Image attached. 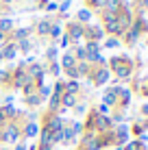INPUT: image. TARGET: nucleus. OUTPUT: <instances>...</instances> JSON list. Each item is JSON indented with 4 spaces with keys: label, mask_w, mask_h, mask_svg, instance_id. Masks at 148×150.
<instances>
[{
    "label": "nucleus",
    "mask_w": 148,
    "mask_h": 150,
    "mask_svg": "<svg viewBox=\"0 0 148 150\" xmlns=\"http://www.w3.org/2000/svg\"><path fill=\"white\" fill-rule=\"evenodd\" d=\"M146 46H148V35H146Z\"/></svg>",
    "instance_id": "51"
},
{
    "label": "nucleus",
    "mask_w": 148,
    "mask_h": 150,
    "mask_svg": "<svg viewBox=\"0 0 148 150\" xmlns=\"http://www.w3.org/2000/svg\"><path fill=\"white\" fill-rule=\"evenodd\" d=\"M59 57H61V50H59L55 44H48V46H46V50H44V63L59 61Z\"/></svg>",
    "instance_id": "20"
},
{
    "label": "nucleus",
    "mask_w": 148,
    "mask_h": 150,
    "mask_svg": "<svg viewBox=\"0 0 148 150\" xmlns=\"http://www.w3.org/2000/svg\"><path fill=\"white\" fill-rule=\"evenodd\" d=\"M50 26H52V15H42L33 22V35H37L39 41H46L48 44V33Z\"/></svg>",
    "instance_id": "6"
},
{
    "label": "nucleus",
    "mask_w": 148,
    "mask_h": 150,
    "mask_svg": "<svg viewBox=\"0 0 148 150\" xmlns=\"http://www.w3.org/2000/svg\"><path fill=\"white\" fill-rule=\"evenodd\" d=\"M87 81H89L94 87H105L107 83L111 81V72H109L107 65H91V68H89V74H87Z\"/></svg>",
    "instance_id": "4"
},
{
    "label": "nucleus",
    "mask_w": 148,
    "mask_h": 150,
    "mask_svg": "<svg viewBox=\"0 0 148 150\" xmlns=\"http://www.w3.org/2000/svg\"><path fill=\"white\" fill-rule=\"evenodd\" d=\"M146 148H148V146H144L140 139H133V137H131L129 142L122 146V150H146Z\"/></svg>",
    "instance_id": "28"
},
{
    "label": "nucleus",
    "mask_w": 148,
    "mask_h": 150,
    "mask_svg": "<svg viewBox=\"0 0 148 150\" xmlns=\"http://www.w3.org/2000/svg\"><path fill=\"white\" fill-rule=\"evenodd\" d=\"M11 150H26V142H22V139H20L15 146H11Z\"/></svg>",
    "instance_id": "41"
},
{
    "label": "nucleus",
    "mask_w": 148,
    "mask_h": 150,
    "mask_svg": "<svg viewBox=\"0 0 148 150\" xmlns=\"http://www.w3.org/2000/svg\"><path fill=\"white\" fill-rule=\"evenodd\" d=\"M140 120H142V126H144L146 133H148V117H140Z\"/></svg>",
    "instance_id": "46"
},
{
    "label": "nucleus",
    "mask_w": 148,
    "mask_h": 150,
    "mask_svg": "<svg viewBox=\"0 0 148 150\" xmlns=\"http://www.w3.org/2000/svg\"><path fill=\"white\" fill-rule=\"evenodd\" d=\"M76 102H79V96L68 94V91H65V94L61 96V115H63L65 111H70V109H72V107L76 105Z\"/></svg>",
    "instance_id": "19"
},
{
    "label": "nucleus",
    "mask_w": 148,
    "mask_h": 150,
    "mask_svg": "<svg viewBox=\"0 0 148 150\" xmlns=\"http://www.w3.org/2000/svg\"><path fill=\"white\" fill-rule=\"evenodd\" d=\"M70 52H72V57L76 59V63H79V61H85V57H87L83 44H72V46H70Z\"/></svg>",
    "instance_id": "24"
},
{
    "label": "nucleus",
    "mask_w": 148,
    "mask_h": 150,
    "mask_svg": "<svg viewBox=\"0 0 148 150\" xmlns=\"http://www.w3.org/2000/svg\"><path fill=\"white\" fill-rule=\"evenodd\" d=\"M105 7V0H85V9H89L91 13H98Z\"/></svg>",
    "instance_id": "29"
},
{
    "label": "nucleus",
    "mask_w": 148,
    "mask_h": 150,
    "mask_svg": "<svg viewBox=\"0 0 148 150\" xmlns=\"http://www.w3.org/2000/svg\"><path fill=\"white\" fill-rule=\"evenodd\" d=\"M2 105H13V96H11V94L2 96Z\"/></svg>",
    "instance_id": "44"
},
{
    "label": "nucleus",
    "mask_w": 148,
    "mask_h": 150,
    "mask_svg": "<svg viewBox=\"0 0 148 150\" xmlns=\"http://www.w3.org/2000/svg\"><path fill=\"white\" fill-rule=\"evenodd\" d=\"M20 91H22V96H28V94H35V91H37V85H35V83L33 81H26V83H24V87H22V89H20Z\"/></svg>",
    "instance_id": "33"
},
{
    "label": "nucleus",
    "mask_w": 148,
    "mask_h": 150,
    "mask_svg": "<svg viewBox=\"0 0 148 150\" xmlns=\"http://www.w3.org/2000/svg\"><path fill=\"white\" fill-rule=\"evenodd\" d=\"M4 41H7V35H4V33H0V46H2Z\"/></svg>",
    "instance_id": "47"
},
{
    "label": "nucleus",
    "mask_w": 148,
    "mask_h": 150,
    "mask_svg": "<svg viewBox=\"0 0 148 150\" xmlns=\"http://www.w3.org/2000/svg\"><path fill=\"white\" fill-rule=\"evenodd\" d=\"M50 0H37V4H35V9H37V11H44V7L46 4H48Z\"/></svg>",
    "instance_id": "42"
},
{
    "label": "nucleus",
    "mask_w": 148,
    "mask_h": 150,
    "mask_svg": "<svg viewBox=\"0 0 148 150\" xmlns=\"http://www.w3.org/2000/svg\"><path fill=\"white\" fill-rule=\"evenodd\" d=\"M2 111H4V115H7V120H13L15 113H18V109H15L13 105H2Z\"/></svg>",
    "instance_id": "37"
},
{
    "label": "nucleus",
    "mask_w": 148,
    "mask_h": 150,
    "mask_svg": "<svg viewBox=\"0 0 148 150\" xmlns=\"http://www.w3.org/2000/svg\"><path fill=\"white\" fill-rule=\"evenodd\" d=\"M15 46H18V52H22V54H26V57H28V52H33V50H35V46H37V39L26 37V39L18 41Z\"/></svg>",
    "instance_id": "18"
},
{
    "label": "nucleus",
    "mask_w": 148,
    "mask_h": 150,
    "mask_svg": "<svg viewBox=\"0 0 148 150\" xmlns=\"http://www.w3.org/2000/svg\"><path fill=\"white\" fill-rule=\"evenodd\" d=\"M100 46H103V48H107V50H115V48H120V46H122V41H120L118 37H105Z\"/></svg>",
    "instance_id": "27"
},
{
    "label": "nucleus",
    "mask_w": 148,
    "mask_h": 150,
    "mask_svg": "<svg viewBox=\"0 0 148 150\" xmlns=\"http://www.w3.org/2000/svg\"><path fill=\"white\" fill-rule=\"evenodd\" d=\"M87 109H89V107H87V102H85V100H81V98H79V102H76V105H74L70 111H74L76 115H85V113H87Z\"/></svg>",
    "instance_id": "32"
},
{
    "label": "nucleus",
    "mask_w": 148,
    "mask_h": 150,
    "mask_svg": "<svg viewBox=\"0 0 148 150\" xmlns=\"http://www.w3.org/2000/svg\"><path fill=\"white\" fill-rule=\"evenodd\" d=\"M26 37H33V24H30V26H15L11 33L7 35V41L18 44V41H22V39H26Z\"/></svg>",
    "instance_id": "11"
},
{
    "label": "nucleus",
    "mask_w": 148,
    "mask_h": 150,
    "mask_svg": "<svg viewBox=\"0 0 148 150\" xmlns=\"http://www.w3.org/2000/svg\"><path fill=\"white\" fill-rule=\"evenodd\" d=\"M83 30H85V24L76 22V20H68L63 24V33L70 37L72 44H83Z\"/></svg>",
    "instance_id": "7"
},
{
    "label": "nucleus",
    "mask_w": 148,
    "mask_h": 150,
    "mask_svg": "<svg viewBox=\"0 0 148 150\" xmlns=\"http://www.w3.org/2000/svg\"><path fill=\"white\" fill-rule=\"evenodd\" d=\"M131 100H133V94H131V89H129V87H122V89H120V94H118V102H115V107H113V109L129 111Z\"/></svg>",
    "instance_id": "12"
},
{
    "label": "nucleus",
    "mask_w": 148,
    "mask_h": 150,
    "mask_svg": "<svg viewBox=\"0 0 148 150\" xmlns=\"http://www.w3.org/2000/svg\"><path fill=\"white\" fill-rule=\"evenodd\" d=\"M22 139V124L9 120L4 126H0V144L2 146H15Z\"/></svg>",
    "instance_id": "2"
},
{
    "label": "nucleus",
    "mask_w": 148,
    "mask_h": 150,
    "mask_svg": "<svg viewBox=\"0 0 148 150\" xmlns=\"http://www.w3.org/2000/svg\"><path fill=\"white\" fill-rule=\"evenodd\" d=\"M26 61H20L18 65L11 70V91H20L24 87V83L28 81V74H26Z\"/></svg>",
    "instance_id": "5"
},
{
    "label": "nucleus",
    "mask_w": 148,
    "mask_h": 150,
    "mask_svg": "<svg viewBox=\"0 0 148 150\" xmlns=\"http://www.w3.org/2000/svg\"><path fill=\"white\" fill-rule=\"evenodd\" d=\"M13 28H15V22H13L11 18H9V15H2V18H0V33L9 35Z\"/></svg>",
    "instance_id": "25"
},
{
    "label": "nucleus",
    "mask_w": 148,
    "mask_h": 150,
    "mask_svg": "<svg viewBox=\"0 0 148 150\" xmlns=\"http://www.w3.org/2000/svg\"><path fill=\"white\" fill-rule=\"evenodd\" d=\"M18 57V46L13 41H4L2 48H0V59L2 61H13Z\"/></svg>",
    "instance_id": "16"
},
{
    "label": "nucleus",
    "mask_w": 148,
    "mask_h": 150,
    "mask_svg": "<svg viewBox=\"0 0 148 150\" xmlns=\"http://www.w3.org/2000/svg\"><path fill=\"white\" fill-rule=\"evenodd\" d=\"M142 37H144L142 33H137V30L129 28V30H124V35L120 37V41H122V46H129V48H133V46L140 44V39H142Z\"/></svg>",
    "instance_id": "15"
},
{
    "label": "nucleus",
    "mask_w": 148,
    "mask_h": 150,
    "mask_svg": "<svg viewBox=\"0 0 148 150\" xmlns=\"http://www.w3.org/2000/svg\"><path fill=\"white\" fill-rule=\"evenodd\" d=\"M37 94H39V98L46 102V100L50 98V94H52V87H50V85H42V87H37Z\"/></svg>",
    "instance_id": "34"
},
{
    "label": "nucleus",
    "mask_w": 148,
    "mask_h": 150,
    "mask_svg": "<svg viewBox=\"0 0 148 150\" xmlns=\"http://www.w3.org/2000/svg\"><path fill=\"white\" fill-rule=\"evenodd\" d=\"M113 150H122V146H115V148H113Z\"/></svg>",
    "instance_id": "49"
},
{
    "label": "nucleus",
    "mask_w": 148,
    "mask_h": 150,
    "mask_svg": "<svg viewBox=\"0 0 148 150\" xmlns=\"http://www.w3.org/2000/svg\"><path fill=\"white\" fill-rule=\"evenodd\" d=\"M63 120L65 117L61 115V113H50V111H44L39 113V128L46 133H50V135H55L57 131H61L63 128Z\"/></svg>",
    "instance_id": "3"
},
{
    "label": "nucleus",
    "mask_w": 148,
    "mask_h": 150,
    "mask_svg": "<svg viewBox=\"0 0 148 150\" xmlns=\"http://www.w3.org/2000/svg\"><path fill=\"white\" fill-rule=\"evenodd\" d=\"M94 107H96V111H98L100 115H109V113H111V109L105 105V102H98V105H94Z\"/></svg>",
    "instance_id": "39"
},
{
    "label": "nucleus",
    "mask_w": 148,
    "mask_h": 150,
    "mask_svg": "<svg viewBox=\"0 0 148 150\" xmlns=\"http://www.w3.org/2000/svg\"><path fill=\"white\" fill-rule=\"evenodd\" d=\"M22 102H24V107L30 111H35V109H39V107L44 105V100L39 98V94L35 91V94H28V96H22Z\"/></svg>",
    "instance_id": "17"
},
{
    "label": "nucleus",
    "mask_w": 148,
    "mask_h": 150,
    "mask_svg": "<svg viewBox=\"0 0 148 150\" xmlns=\"http://www.w3.org/2000/svg\"><path fill=\"white\" fill-rule=\"evenodd\" d=\"M0 105H2V96H0Z\"/></svg>",
    "instance_id": "52"
},
{
    "label": "nucleus",
    "mask_w": 148,
    "mask_h": 150,
    "mask_svg": "<svg viewBox=\"0 0 148 150\" xmlns=\"http://www.w3.org/2000/svg\"><path fill=\"white\" fill-rule=\"evenodd\" d=\"M120 89H122V85H118V83H113V85H109L105 89V94H103V100L100 102H105L109 109H113L115 107V102H118V94H120Z\"/></svg>",
    "instance_id": "10"
},
{
    "label": "nucleus",
    "mask_w": 148,
    "mask_h": 150,
    "mask_svg": "<svg viewBox=\"0 0 148 150\" xmlns=\"http://www.w3.org/2000/svg\"><path fill=\"white\" fill-rule=\"evenodd\" d=\"M120 0H105V7L103 9H107V11H113V13H118V9H120Z\"/></svg>",
    "instance_id": "35"
},
{
    "label": "nucleus",
    "mask_w": 148,
    "mask_h": 150,
    "mask_svg": "<svg viewBox=\"0 0 148 150\" xmlns=\"http://www.w3.org/2000/svg\"><path fill=\"white\" fill-rule=\"evenodd\" d=\"M111 135H113V148L115 146H124L126 142L131 139V133H129V124H115L111 128Z\"/></svg>",
    "instance_id": "9"
},
{
    "label": "nucleus",
    "mask_w": 148,
    "mask_h": 150,
    "mask_svg": "<svg viewBox=\"0 0 148 150\" xmlns=\"http://www.w3.org/2000/svg\"><path fill=\"white\" fill-rule=\"evenodd\" d=\"M89 68H91V63H87V61H79V63H76V70H79V76H81V79H87Z\"/></svg>",
    "instance_id": "31"
},
{
    "label": "nucleus",
    "mask_w": 148,
    "mask_h": 150,
    "mask_svg": "<svg viewBox=\"0 0 148 150\" xmlns=\"http://www.w3.org/2000/svg\"><path fill=\"white\" fill-rule=\"evenodd\" d=\"M39 137V122H24L22 124V142Z\"/></svg>",
    "instance_id": "14"
},
{
    "label": "nucleus",
    "mask_w": 148,
    "mask_h": 150,
    "mask_svg": "<svg viewBox=\"0 0 148 150\" xmlns=\"http://www.w3.org/2000/svg\"><path fill=\"white\" fill-rule=\"evenodd\" d=\"M137 117H148V102H144V105L140 107V115Z\"/></svg>",
    "instance_id": "40"
},
{
    "label": "nucleus",
    "mask_w": 148,
    "mask_h": 150,
    "mask_svg": "<svg viewBox=\"0 0 148 150\" xmlns=\"http://www.w3.org/2000/svg\"><path fill=\"white\" fill-rule=\"evenodd\" d=\"M2 150H11V146H2Z\"/></svg>",
    "instance_id": "48"
},
{
    "label": "nucleus",
    "mask_w": 148,
    "mask_h": 150,
    "mask_svg": "<svg viewBox=\"0 0 148 150\" xmlns=\"http://www.w3.org/2000/svg\"><path fill=\"white\" fill-rule=\"evenodd\" d=\"M113 128V122H111V117L109 115H96V120H94V133L96 135H100V133H107V131H111Z\"/></svg>",
    "instance_id": "13"
},
{
    "label": "nucleus",
    "mask_w": 148,
    "mask_h": 150,
    "mask_svg": "<svg viewBox=\"0 0 148 150\" xmlns=\"http://www.w3.org/2000/svg\"><path fill=\"white\" fill-rule=\"evenodd\" d=\"M72 20H76V22H81V24H89L91 20H94V13H91L89 9H85V7H83V9H79V11L74 13V18H72Z\"/></svg>",
    "instance_id": "23"
},
{
    "label": "nucleus",
    "mask_w": 148,
    "mask_h": 150,
    "mask_svg": "<svg viewBox=\"0 0 148 150\" xmlns=\"http://www.w3.org/2000/svg\"><path fill=\"white\" fill-rule=\"evenodd\" d=\"M59 65H61V72H63V70H70V68H74V65H76V59L72 57V52H70V50L61 52V57H59Z\"/></svg>",
    "instance_id": "21"
},
{
    "label": "nucleus",
    "mask_w": 148,
    "mask_h": 150,
    "mask_svg": "<svg viewBox=\"0 0 148 150\" xmlns=\"http://www.w3.org/2000/svg\"><path fill=\"white\" fill-rule=\"evenodd\" d=\"M9 120H7V115H4V111H2V105H0V126H4Z\"/></svg>",
    "instance_id": "43"
},
{
    "label": "nucleus",
    "mask_w": 148,
    "mask_h": 150,
    "mask_svg": "<svg viewBox=\"0 0 148 150\" xmlns=\"http://www.w3.org/2000/svg\"><path fill=\"white\" fill-rule=\"evenodd\" d=\"M107 68H109L111 76H115V83H129L135 76V63L133 57L129 54H113L107 59Z\"/></svg>",
    "instance_id": "1"
},
{
    "label": "nucleus",
    "mask_w": 148,
    "mask_h": 150,
    "mask_svg": "<svg viewBox=\"0 0 148 150\" xmlns=\"http://www.w3.org/2000/svg\"><path fill=\"white\" fill-rule=\"evenodd\" d=\"M57 9H59V2L50 0V2L46 4V7H44V11H46V15H55V13H57Z\"/></svg>",
    "instance_id": "38"
},
{
    "label": "nucleus",
    "mask_w": 148,
    "mask_h": 150,
    "mask_svg": "<svg viewBox=\"0 0 148 150\" xmlns=\"http://www.w3.org/2000/svg\"><path fill=\"white\" fill-rule=\"evenodd\" d=\"M70 128H72L79 137L83 135V122H81V120H70Z\"/></svg>",
    "instance_id": "36"
},
{
    "label": "nucleus",
    "mask_w": 148,
    "mask_h": 150,
    "mask_svg": "<svg viewBox=\"0 0 148 150\" xmlns=\"http://www.w3.org/2000/svg\"><path fill=\"white\" fill-rule=\"evenodd\" d=\"M65 91L79 96L81 91H83V85H81V81H65Z\"/></svg>",
    "instance_id": "26"
},
{
    "label": "nucleus",
    "mask_w": 148,
    "mask_h": 150,
    "mask_svg": "<svg viewBox=\"0 0 148 150\" xmlns=\"http://www.w3.org/2000/svg\"><path fill=\"white\" fill-rule=\"evenodd\" d=\"M42 63H44V61H42ZM44 72H46V76L61 79V65H59V61H50V63H44Z\"/></svg>",
    "instance_id": "22"
},
{
    "label": "nucleus",
    "mask_w": 148,
    "mask_h": 150,
    "mask_svg": "<svg viewBox=\"0 0 148 150\" xmlns=\"http://www.w3.org/2000/svg\"><path fill=\"white\" fill-rule=\"evenodd\" d=\"M105 37H107V35H105V30H103V26H100V24H96V22L85 24L83 41H98V44H103Z\"/></svg>",
    "instance_id": "8"
},
{
    "label": "nucleus",
    "mask_w": 148,
    "mask_h": 150,
    "mask_svg": "<svg viewBox=\"0 0 148 150\" xmlns=\"http://www.w3.org/2000/svg\"><path fill=\"white\" fill-rule=\"evenodd\" d=\"M120 2H131V0H120Z\"/></svg>",
    "instance_id": "50"
},
{
    "label": "nucleus",
    "mask_w": 148,
    "mask_h": 150,
    "mask_svg": "<svg viewBox=\"0 0 148 150\" xmlns=\"http://www.w3.org/2000/svg\"><path fill=\"white\" fill-rule=\"evenodd\" d=\"M7 13H11V9H4L2 2H0V18H2V15H7Z\"/></svg>",
    "instance_id": "45"
},
{
    "label": "nucleus",
    "mask_w": 148,
    "mask_h": 150,
    "mask_svg": "<svg viewBox=\"0 0 148 150\" xmlns=\"http://www.w3.org/2000/svg\"><path fill=\"white\" fill-rule=\"evenodd\" d=\"M55 46H57V48L61 50V52H65V50H70V46H72V41H70V37H68V35H61V37H59V41H57V44H55Z\"/></svg>",
    "instance_id": "30"
}]
</instances>
